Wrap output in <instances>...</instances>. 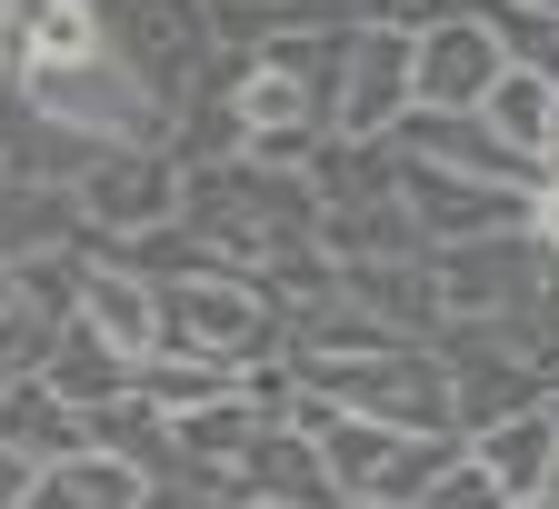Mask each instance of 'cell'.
I'll return each instance as SVG.
<instances>
[{
  "mask_svg": "<svg viewBox=\"0 0 559 509\" xmlns=\"http://www.w3.org/2000/svg\"><path fill=\"white\" fill-rule=\"evenodd\" d=\"M180 230L221 260V270H270L280 250H310L320 230V200L300 170H270V161H190L180 170Z\"/></svg>",
  "mask_w": 559,
  "mask_h": 509,
  "instance_id": "1",
  "label": "cell"
},
{
  "mask_svg": "<svg viewBox=\"0 0 559 509\" xmlns=\"http://www.w3.org/2000/svg\"><path fill=\"white\" fill-rule=\"evenodd\" d=\"M290 380L349 419H380V429H409V440H440L450 419V370L430 340H400V350H370V359H290Z\"/></svg>",
  "mask_w": 559,
  "mask_h": 509,
  "instance_id": "2",
  "label": "cell"
},
{
  "mask_svg": "<svg viewBox=\"0 0 559 509\" xmlns=\"http://www.w3.org/2000/svg\"><path fill=\"white\" fill-rule=\"evenodd\" d=\"M160 289V350H200V359H260V350H280V320H270V300L250 289V270H180V280H151Z\"/></svg>",
  "mask_w": 559,
  "mask_h": 509,
  "instance_id": "3",
  "label": "cell"
},
{
  "mask_svg": "<svg viewBox=\"0 0 559 509\" xmlns=\"http://www.w3.org/2000/svg\"><path fill=\"white\" fill-rule=\"evenodd\" d=\"M70 210H81V250H130V240L180 221V161L170 151H100L70 180Z\"/></svg>",
  "mask_w": 559,
  "mask_h": 509,
  "instance_id": "4",
  "label": "cell"
},
{
  "mask_svg": "<svg viewBox=\"0 0 559 509\" xmlns=\"http://www.w3.org/2000/svg\"><path fill=\"white\" fill-rule=\"evenodd\" d=\"M110 11V50L151 81L170 110H190L221 70V40H210V11L200 0H100Z\"/></svg>",
  "mask_w": 559,
  "mask_h": 509,
  "instance_id": "5",
  "label": "cell"
},
{
  "mask_svg": "<svg viewBox=\"0 0 559 509\" xmlns=\"http://www.w3.org/2000/svg\"><path fill=\"white\" fill-rule=\"evenodd\" d=\"M539 280H549V260H539L520 230H500V240H440V250H430V300H440V330L539 310ZM440 330H430V340H440Z\"/></svg>",
  "mask_w": 559,
  "mask_h": 509,
  "instance_id": "6",
  "label": "cell"
},
{
  "mask_svg": "<svg viewBox=\"0 0 559 509\" xmlns=\"http://www.w3.org/2000/svg\"><path fill=\"white\" fill-rule=\"evenodd\" d=\"M500 60H510L500 31L460 0L430 31H409V110H479V91L500 81Z\"/></svg>",
  "mask_w": 559,
  "mask_h": 509,
  "instance_id": "7",
  "label": "cell"
},
{
  "mask_svg": "<svg viewBox=\"0 0 559 509\" xmlns=\"http://www.w3.org/2000/svg\"><path fill=\"white\" fill-rule=\"evenodd\" d=\"M409 110V31H349L330 81V140H390Z\"/></svg>",
  "mask_w": 559,
  "mask_h": 509,
  "instance_id": "8",
  "label": "cell"
},
{
  "mask_svg": "<svg viewBox=\"0 0 559 509\" xmlns=\"http://www.w3.org/2000/svg\"><path fill=\"white\" fill-rule=\"evenodd\" d=\"M520 200L530 190H510V180H469V170H430V161H400V210L419 221V240H500V230H520Z\"/></svg>",
  "mask_w": 559,
  "mask_h": 509,
  "instance_id": "9",
  "label": "cell"
},
{
  "mask_svg": "<svg viewBox=\"0 0 559 509\" xmlns=\"http://www.w3.org/2000/svg\"><path fill=\"white\" fill-rule=\"evenodd\" d=\"M70 320H81L91 340H110L120 359H151V350H160V289L140 280L130 260H110V250H81V280H70Z\"/></svg>",
  "mask_w": 559,
  "mask_h": 509,
  "instance_id": "10",
  "label": "cell"
},
{
  "mask_svg": "<svg viewBox=\"0 0 559 509\" xmlns=\"http://www.w3.org/2000/svg\"><path fill=\"white\" fill-rule=\"evenodd\" d=\"M240 499H290V509H330L340 489H330V470H320V450L300 440L290 419H260V440L240 450V470H230V509Z\"/></svg>",
  "mask_w": 559,
  "mask_h": 509,
  "instance_id": "11",
  "label": "cell"
},
{
  "mask_svg": "<svg viewBox=\"0 0 559 509\" xmlns=\"http://www.w3.org/2000/svg\"><path fill=\"white\" fill-rule=\"evenodd\" d=\"M500 151H520L530 170L549 161V130H559V70H530V60H500V81L479 91V110H469Z\"/></svg>",
  "mask_w": 559,
  "mask_h": 509,
  "instance_id": "12",
  "label": "cell"
},
{
  "mask_svg": "<svg viewBox=\"0 0 559 509\" xmlns=\"http://www.w3.org/2000/svg\"><path fill=\"white\" fill-rule=\"evenodd\" d=\"M340 300H349V310H370V320L400 330V340H430V330H440L430 250H419V260H340Z\"/></svg>",
  "mask_w": 559,
  "mask_h": 509,
  "instance_id": "13",
  "label": "cell"
},
{
  "mask_svg": "<svg viewBox=\"0 0 559 509\" xmlns=\"http://www.w3.org/2000/svg\"><path fill=\"white\" fill-rule=\"evenodd\" d=\"M460 450H469L489 480H500V499H539L549 470H559V440H549V410H539V400L510 410V419H489V429H469Z\"/></svg>",
  "mask_w": 559,
  "mask_h": 509,
  "instance_id": "14",
  "label": "cell"
},
{
  "mask_svg": "<svg viewBox=\"0 0 559 509\" xmlns=\"http://www.w3.org/2000/svg\"><path fill=\"white\" fill-rule=\"evenodd\" d=\"M81 250V210L50 180H0V270H31V260H60Z\"/></svg>",
  "mask_w": 559,
  "mask_h": 509,
  "instance_id": "15",
  "label": "cell"
},
{
  "mask_svg": "<svg viewBox=\"0 0 559 509\" xmlns=\"http://www.w3.org/2000/svg\"><path fill=\"white\" fill-rule=\"evenodd\" d=\"M0 440L50 470V460H70V450H91V419L70 410L40 370H21V380H0Z\"/></svg>",
  "mask_w": 559,
  "mask_h": 509,
  "instance_id": "16",
  "label": "cell"
},
{
  "mask_svg": "<svg viewBox=\"0 0 559 509\" xmlns=\"http://www.w3.org/2000/svg\"><path fill=\"white\" fill-rule=\"evenodd\" d=\"M130 370H140V359H120L110 340H91L81 320H60V330H50V350H40V380H50L70 410H81V419H91V410H110V400H130Z\"/></svg>",
  "mask_w": 559,
  "mask_h": 509,
  "instance_id": "17",
  "label": "cell"
},
{
  "mask_svg": "<svg viewBox=\"0 0 559 509\" xmlns=\"http://www.w3.org/2000/svg\"><path fill=\"white\" fill-rule=\"evenodd\" d=\"M330 260H419L430 240H419V221L400 210V190L390 200H340V210H320V230H310Z\"/></svg>",
  "mask_w": 559,
  "mask_h": 509,
  "instance_id": "18",
  "label": "cell"
},
{
  "mask_svg": "<svg viewBox=\"0 0 559 509\" xmlns=\"http://www.w3.org/2000/svg\"><path fill=\"white\" fill-rule=\"evenodd\" d=\"M130 390L151 400L160 419H180V410H200V400L240 390V370H230V359H200V350H151V359L130 370Z\"/></svg>",
  "mask_w": 559,
  "mask_h": 509,
  "instance_id": "19",
  "label": "cell"
},
{
  "mask_svg": "<svg viewBox=\"0 0 559 509\" xmlns=\"http://www.w3.org/2000/svg\"><path fill=\"white\" fill-rule=\"evenodd\" d=\"M50 470L81 489L91 509H151V489H160L151 470H140V460H120V450H70V460H50Z\"/></svg>",
  "mask_w": 559,
  "mask_h": 509,
  "instance_id": "20",
  "label": "cell"
},
{
  "mask_svg": "<svg viewBox=\"0 0 559 509\" xmlns=\"http://www.w3.org/2000/svg\"><path fill=\"white\" fill-rule=\"evenodd\" d=\"M460 450V429H440V440H400L390 450V470L360 489V499H390V509H419V499H430V480H440V460Z\"/></svg>",
  "mask_w": 559,
  "mask_h": 509,
  "instance_id": "21",
  "label": "cell"
},
{
  "mask_svg": "<svg viewBox=\"0 0 559 509\" xmlns=\"http://www.w3.org/2000/svg\"><path fill=\"white\" fill-rule=\"evenodd\" d=\"M419 509H500V480H489L469 450H450L440 460V480H430V499H419Z\"/></svg>",
  "mask_w": 559,
  "mask_h": 509,
  "instance_id": "22",
  "label": "cell"
},
{
  "mask_svg": "<svg viewBox=\"0 0 559 509\" xmlns=\"http://www.w3.org/2000/svg\"><path fill=\"white\" fill-rule=\"evenodd\" d=\"M200 11H210V40L221 50H260L270 21H280V0H200Z\"/></svg>",
  "mask_w": 559,
  "mask_h": 509,
  "instance_id": "23",
  "label": "cell"
},
{
  "mask_svg": "<svg viewBox=\"0 0 559 509\" xmlns=\"http://www.w3.org/2000/svg\"><path fill=\"white\" fill-rule=\"evenodd\" d=\"M520 240H530L539 260H559V161H539V180H530V200H520Z\"/></svg>",
  "mask_w": 559,
  "mask_h": 509,
  "instance_id": "24",
  "label": "cell"
},
{
  "mask_svg": "<svg viewBox=\"0 0 559 509\" xmlns=\"http://www.w3.org/2000/svg\"><path fill=\"white\" fill-rule=\"evenodd\" d=\"M270 31H360V0H280Z\"/></svg>",
  "mask_w": 559,
  "mask_h": 509,
  "instance_id": "25",
  "label": "cell"
},
{
  "mask_svg": "<svg viewBox=\"0 0 559 509\" xmlns=\"http://www.w3.org/2000/svg\"><path fill=\"white\" fill-rule=\"evenodd\" d=\"M440 11H460V0H360V21H370V31H430Z\"/></svg>",
  "mask_w": 559,
  "mask_h": 509,
  "instance_id": "26",
  "label": "cell"
},
{
  "mask_svg": "<svg viewBox=\"0 0 559 509\" xmlns=\"http://www.w3.org/2000/svg\"><path fill=\"white\" fill-rule=\"evenodd\" d=\"M31 480H40V460H21L11 440H0V509H21V499H31Z\"/></svg>",
  "mask_w": 559,
  "mask_h": 509,
  "instance_id": "27",
  "label": "cell"
},
{
  "mask_svg": "<svg viewBox=\"0 0 559 509\" xmlns=\"http://www.w3.org/2000/svg\"><path fill=\"white\" fill-rule=\"evenodd\" d=\"M21 509H91V499H81V489H70V480H60V470H40V480H31V499H21Z\"/></svg>",
  "mask_w": 559,
  "mask_h": 509,
  "instance_id": "28",
  "label": "cell"
},
{
  "mask_svg": "<svg viewBox=\"0 0 559 509\" xmlns=\"http://www.w3.org/2000/svg\"><path fill=\"white\" fill-rule=\"evenodd\" d=\"M500 509H559V499H549V489H539V499H500Z\"/></svg>",
  "mask_w": 559,
  "mask_h": 509,
  "instance_id": "29",
  "label": "cell"
},
{
  "mask_svg": "<svg viewBox=\"0 0 559 509\" xmlns=\"http://www.w3.org/2000/svg\"><path fill=\"white\" fill-rule=\"evenodd\" d=\"M330 509H390V499H330Z\"/></svg>",
  "mask_w": 559,
  "mask_h": 509,
  "instance_id": "30",
  "label": "cell"
},
{
  "mask_svg": "<svg viewBox=\"0 0 559 509\" xmlns=\"http://www.w3.org/2000/svg\"><path fill=\"white\" fill-rule=\"evenodd\" d=\"M520 11H549V21H559V0H520Z\"/></svg>",
  "mask_w": 559,
  "mask_h": 509,
  "instance_id": "31",
  "label": "cell"
},
{
  "mask_svg": "<svg viewBox=\"0 0 559 509\" xmlns=\"http://www.w3.org/2000/svg\"><path fill=\"white\" fill-rule=\"evenodd\" d=\"M240 509H290V499H240Z\"/></svg>",
  "mask_w": 559,
  "mask_h": 509,
  "instance_id": "32",
  "label": "cell"
}]
</instances>
